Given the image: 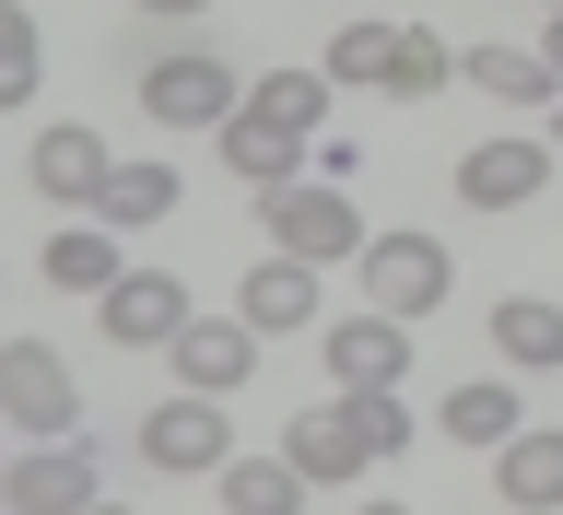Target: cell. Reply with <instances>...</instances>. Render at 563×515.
<instances>
[{
    "label": "cell",
    "instance_id": "9a60e30c",
    "mask_svg": "<svg viewBox=\"0 0 563 515\" xmlns=\"http://www.w3.org/2000/svg\"><path fill=\"white\" fill-rule=\"evenodd\" d=\"M329 376L341 387H399L411 376V328H399V316H329Z\"/></svg>",
    "mask_w": 563,
    "mask_h": 515
},
{
    "label": "cell",
    "instance_id": "484cf974",
    "mask_svg": "<svg viewBox=\"0 0 563 515\" xmlns=\"http://www.w3.org/2000/svg\"><path fill=\"white\" fill-rule=\"evenodd\" d=\"M540 59H552V82H563V12H552V35H540Z\"/></svg>",
    "mask_w": 563,
    "mask_h": 515
},
{
    "label": "cell",
    "instance_id": "8992f818",
    "mask_svg": "<svg viewBox=\"0 0 563 515\" xmlns=\"http://www.w3.org/2000/svg\"><path fill=\"white\" fill-rule=\"evenodd\" d=\"M0 411L24 422L35 446H59V434H82V399H70V363L47 340H0Z\"/></svg>",
    "mask_w": 563,
    "mask_h": 515
},
{
    "label": "cell",
    "instance_id": "f1b7e54d",
    "mask_svg": "<svg viewBox=\"0 0 563 515\" xmlns=\"http://www.w3.org/2000/svg\"><path fill=\"white\" fill-rule=\"evenodd\" d=\"M552 153H563V117H552Z\"/></svg>",
    "mask_w": 563,
    "mask_h": 515
},
{
    "label": "cell",
    "instance_id": "83f0119b",
    "mask_svg": "<svg viewBox=\"0 0 563 515\" xmlns=\"http://www.w3.org/2000/svg\"><path fill=\"white\" fill-rule=\"evenodd\" d=\"M352 515H399V504H352Z\"/></svg>",
    "mask_w": 563,
    "mask_h": 515
},
{
    "label": "cell",
    "instance_id": "d6986e66",
    "mask_svg": "<svg viewBox=\"0 0 563 515\" xmlns=\"http://www.w3.org/2000/svg\"><path fill=\"white\" fill-rule=\"evenodd\" d=\"M493 351H505L517 376L563 363V305H552V293H505V305H493Z\"/></svg>",
    "mask_w": 563,
    "mask_h": 515
},
{
    "label": "cell",
    "instance_id": "ac0fdd59",
    "mask_svg": "<svg viewBox=\"0 0 563 515\" xmlns=\"http://www.w3.org/2000/svg\"><path fill=\"white\" fill-rule=\"evenodd\" d=\"M457 82H470V94H493V105H552V94H563L540 47H470V59H457Z\"/></svg>",
    "mask_w": 563,
    "mask_h": 515
},
{
    "label": "cell",
    "instance_id": "6da1fadb",
    "mask_svg": "<svg viewBox=\"0 0 563 515\" xmlns=\"http://www.w3.org/2000/svg\"><path fill=\"white\" fill-rule=\"evenodd\" d=\"M329 70H258L235 94V117H223V165L246 176V188H271V176H294L306 165V141L329 130Z\"/></svg>",
    "mask_w": 563,
    "mask_h": 515
},
{
    "label": "cell",
    "instance_id": "d4e9b609",
    "mask_svg": "<svg viewBox=\"0 0 563 515\" xmlns=\"http://www.w3.org/2000/svg\"><path fill=\"white\" fill-rule=\"evenodd\" d=\"M130 12H153V24H188V12H211V0H130Z\"/></svg>",
    "mask_w": 563,
    "mask_h": 515
},
{
    "label": "cell",
    "instance_id": "ffe728a7",
    "mask_svg": "<svg viewBox=\"0 0 563 515\" xmlns=\"http://www.w3.org/2000/svg\"><path fill=\"white\" fill-rule=\"evenodd\" d=\"M434 422H446V446H470V457H493V446H505V434H517V387H493V376H470V387H446V411H434Z\"/></svg>",
    "mask_w": 563,
    "mask_h": 515
},
{
    "label": "cell",
    "instance_id": "4316f807",
    "mask_svg": "<svg viewBox=\"0 0 563 515\" xmlns=\"http://www.w3.org/2000/svg\"><path fill=\"white\" fill-rule=\"evenodd\" d=\"M82 515H130V504H106V492H95V504H82Z\"/></svg>",
    "mask_w": 563,
    "mask_h": 515
},
{
    "label": "cell",
    "instance_id": "603a6c76",
    "mask_svg": "<svg viewBox=\"0 0 563 515\" xmlns=\"http://www.w3.org/2000/svg\"><path fill=\"white\" fill-rule=\"evenodd\" d=\"M35 82H47V47H35V24L0 0V105H24Z\"/></svg>",
    "mask_w": 563,
    "mask_h": 515
},
{
    "label": "cell",
    "instance_id": "7a4b0ae2",
    "mask_svg": "<svg viewBox=\"0 0 563 515\" xmlns=\"http://www.w3.org/2000/svg\"><path fill=\"white\" fill-rule=\"evenodd\" d=\"M317 70H329V82H364V94H399V105H411V94H446V82H457V47H446V35H422V24H341Z\"/></svg>",
    "mask_w": 563,
    "mask_h": 515
},
{
    "label": "cell",
    "instance_id": "30bf717a",
    "mask_svg": "<svg viewBox=\"0 0 563 515\" xmlns=\"http://www.w3.org/2000/svg\"><path fill=\"white\" fill-rule=\"evenodd\" d=\"M95 305H106V340L118 351H165L176 328H188V281L176 270H118Z\"/></svg>",
    "mask_w": 563,
    "mask_h": 515
},
{
    "label": "cell",
    "instance_id": "52a82bcc",
    "mask_svg": "<svg viewBox=\"0 0 563 515\" xmlns=\"http://www.w3.org/2000/svg\"><path fill=\"white\" fill-rule=\"evenodd\" d=\"M95 492H106V469H95V446H82V434L24 446L12 469H0V504H12V515H82Z\"/></svg>",
    "mask_w": 563,
    "mask_h": 515
},
{
    "label": "cell",
    "instance_id": "5bb4252c",
    "mask_svg": "<svg viewBox=\"0 0 563 515\" xmlns=\"http://www.w3.org/2000/svg\"><path fill=\"white\" fill-rule=\"evenodd\" d=\"M106 130H35V153H24V176H35V200H59V211H95V188H106Z\"/></svg>",
    "mask_w": 563,
    "mask_h": 515
},
{
    "label": "cell",
    "instance_id": "4fadbf2b",
    "mask_svg": "<svg viewBox=\"0 0 563 515\" xmlns=\"http://www.w3.org/2000/svg\"><path fill=\"white\" fill-rule=\"evenodd\" d=\"M493 492L517 515H563V422H517L493 446Z\"/></svg>",
    "mask_w": 563,
    "mask_h": 515
},
{
    "label": "cell",
    "instance_id": "cb8c5ba5",
    "mask_svg": "<svg viewBox=\"0 0 563 515\" xmlns=\"http://www.w3.org/2000/svg\"><path fill=\"white\" fill-rule=\"evenodd\" d=\"M341 399H352V422H364V446H376V457L411 446V411H399V387H341Z\"/></svg>",
    "mask_w": 563,
    "mask_h": 515
},
{
    "label": "cell",
    "instance_id": "8fae6325",
    "mask_svg": "<svg viewBox=\"0 0 563 515\" xmlns=\"http://www.w3.org/2000/svg\"><path fill=\"white\" fill-rule=\"evenodd\" d=\"M282 469H294V481H364V469H376V446H364L352 399H329V411H294V422H282Z\"/></svg>",
    "mask_w": 563,
    "mask_h": 515
},
{
    "label": "cell",
    "instance_id": "ba28073f",
    "mask_svg": "<svg viewBox=\"0 0 563 515\" xmlns=\"http://www.w3.org/2000/svg\"><path fill=\"white\" fill-rule=\"evenodd\" d=\"M540 188H552V141L540 130H493V141L457 153V200L470 211H517V200H540Z\"/></svg>",
    "mask_w": 563,
    "mask_h": 515
},
{
    "label": "cell",
    "instance_id": "2e32d148",
    "mask_svg": "<svg viewBox=\"0 0 563 515\" xmlns=\"http://www.w3.org/2000/svg\"><path fill=\"white\" fill-rule=\"evenodd\" d=\"M235 316L258 328V340H282V328H306V316H317V270L271 246V258H258V270L235 281Z\"/></svg>",
    "mask_w": 563,
    "mask_h": 515
},
{
    "label": "cell",
    "instance_id": "9c48e42d",
    "mask_svg": "<svg viewBox=\"0 0 563 515\" xmlns=\"http://www.w3.org/2000/svg\"><path fill=\"white\" fill-rule=\"evenodd\" d=\"M165 363H176L188 399H235L246 363H258V328H246V316H188V328L165 340Z\"/></svg>",
    "mask_w": 563,
    "mask_h": 515
},
{
    "label": "cell",
    "instance_id": "277c9868",
    "mask_svg": "<svg viewBox=\"0 0 563 515\" xmlns=\"http://www.w3.org/2000/svg\"><path fill=\"white\" fill-rule=\"evenodd\" d=\"M352 270H364V305L399 316V328H411V316H434V305H446V281H457L434 235H364V246H352Z\"/></svg>",
    "mask_w": 563,
    "mask_h": 515
},
{
    "label": "cell",
    "instance_id": "7402d4cb",
    "mask_svg": "<svg viewBox=\"0 0 563 515\" xmlns=\"http://www.w3.org/2000/svg\"><path fill=\"white\" fill-rule=\"evenodd\" d=\"M294 469L282 457H223V515H294Z\"/></svg>",
    "mask_w": 563,
    "mask_h": 515
},
{
    "label": "cell",
    "instance_id": "e0dca14e",
    "mask_svg": "<svg viewBox=\"0 0 563 515\" xmlns=\"http://www.w3.org/2000/svg\"><path fill=\"white\" fill-rule=\"evenodd\" d=\"M165 211H176V165H153V153H141V165H106V188H95L106 235H141V223H165Z\"/></svg>",
    "mask_w": 563,
    "mask_h": 515
},
{
    "label": "cell",
    "instance_id": "f546056e",
    "mask_svg": "<svg viewBox=\"0 0 563 515\" xmlns=\"http://www.w3.org/2000/svg\"><path fill=\"white\" fill-rule=\"evenodd\" d=\"M552 12H563V0H552Z\"/></svg>",
    "mask_w": 563,
    "mask_h": 515
},
{
    "label": "cell",
    "instance_id": "7c38bea8",
    "mask_svg": "<svg viewBox=\"0 0 563 515\" xmlns=\"http://www.w3.org/2000/svg\"><path fill=\"white\" fill-rule=\"evenodd\" d=\"M141 457H153V469H223V457H235V422H223V399H188V387H176L165 411L141 422Z\"/></svg>",
    "mask_w": 563,
    "mask_h": 515
},
{
    "label": "cell",
    "instance_id": "5b68a950",
    "mask_svg": "<svg viewBox=\"0 0 563 515\" xmlns=\"http://www.w3.org/2000/svg\"><path fill=\"white\" fill-rule=\"evenodd\" d=\"M235 94H246V82L211 59V47H176V59L141 70V117H153V130H223Z\"/></svg>",
    "mask_w": 563,
    "mask_h": 515
},
{
    "label": "cell",
    "instance_id": "3957f363",
    "mask_svg": "<svg viewBox=\"0 0 563 515\" xmlns=\"http://www.w3.org/2000/svg\"><path fill=\"white\" fill-rule=\"evenodd\" d=\"M258 223H271V246L306 258V270H329V258L364 246V211H352L329 176H271V188H258Z\"/></svg>",
    "mask_w": 563,
    "mask_h": 515
},
{
    "label": "cell",
    "instance_id": "44dd1931",
    "mask_svg": "<svg viewBox=\"0 0 563 515\" xmlns=\"http://www.w3.org/2000/svg\"><path fill=\"white\" fill-rule=\"evenodd\" d=\"M35 270L59 281V293H106V281L130 270V258H118V235H106V223H59V235H47V258H35Z\"/></svg>",
    "mask_w": 563,
    "mask_h": 515
}]
</instances>
